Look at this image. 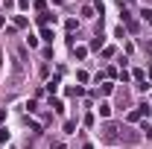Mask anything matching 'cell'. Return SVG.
<instances>
[{"instance_id": "6da1fadb", "label": "cell", "mask_w": 152, "mask_h": 149, "mask_svg": "<svg viewBox=\"0 0 152 149\" xmlns=\"http://www.w3.org/2000/svg\"><path fill=\"white\" fill-rule=\"evenodd\" d=\"M123 137V131H120V126H114V123H108L105 129H102V140L105 143H114V140H120Z\"/></svg>"}, {"instance_id": "7a4b0ae2", "label": "cell", "mask_w": 152, "mask_h": 149, "mask_svg": "<svg viewBox=\"0 0 152 149\" xmlns=\"http://www.w3.org/2000/svg\"><path fill=\"white\" fill-rule=\"evenodd\" d=\"M149 105H146V102H143V105H137V108H134L132 114H129V120H132V123H137V120H143V117H149Z\"/></svg>"}, {"instance_id": "3957f363", "label": "cell", "mask_w": 152, "mask_h": 149, "mask_svg": "<svg viewBox=\"0 0 152 149\" xmlns=\"http://www.w3.org/2000/svg\"><path fill=\"white\" fill-rule=\"evenodd\" d=\"M99 114L108 117V114H111V105H108V102H99Z\"/></svg>"}, {"instance_id": "277c9868", "label": "cell", "mask_w": 152, "mask_h": 149, "mask_svg": "<svg viewBox=\"0 0 152 149\" xmlns=\"http://www.w3.org/2000/svg\"><path fill=\"white\" fill-rule=\"evenodd\" d=\"M73 53H76V58H85L88 56V47H73Z\"/></svg>"}, {"instance_id": "5b68a950", "label": "cell", "mask_w": 152, "mask_h": 149, "mask_svg": "<svg viewBox=\"0 0 152 149\" xmlns=\"http://www.w3.org/2000/svg\"><path fill=\"white\" fill-rule=\"evenodd\" d=\"M56 88H58V76H53V79H50V82H47V91L53 93V91H56Z\"/></svg>"}, {"instance_id": "8992f818", "label": "cell", "mask_w": 152, "mask_h": 149, "mask_svg": "<svg viewBox=\"0 0 152 149\" xmlns=\"http://www.w3.org/2000/svg\"><path fill=\"white\" fill-rule=\"evenodd\" d=\"M41 38H44V41H50V44H53V29H41Z\"/></svg>"}, {"instance_id": "52a82bcc", "label": "cell", "mask_w": 152, "mask_h": 149, "mask_svg": "<svg viewBox=\"0 0 152 149\" xmlns=\"http://www.w3.org/2000/svg\"><path fill=\"white\" fill-rule=\"evenodd\" d=\"M26 23H29V20L23 18V15H18V18H15V26H20V29H23V26H26Z\"/></svg>"}, {"instance_id": "ba28073f", "label": "cell", "mask_w": 152, "mask_h": 149, "mask_svg": "<svg viewBox=\"0 0 152 149\" xmlns=\"http://www.w3.org/2000/svg\"><path fill=\"white\" fill-rule=\"evenodd\" d=\"M82 18H94V9L91 6H82Z\"/></svg>"}, {"instance_id": "9c48e42d", "label": "cell", "mask_w": 152, "mask_h": 149, "mask_svg": "<svg viewBox=\"0 0 152 149\" xmlns=\"http://www.w3.org/2000/svg\"><path fill=\"white\" fill-rule=\"evenodd\" d=\"M140 15H143V18H146V20H149V23H152V9H143Z\"/></svg>"}, {"instance_id": "30bf717a", "label": "cell", "mask_w": 152, "mask_h": 149, "mask_svg": "<svg viewBox=\"0 0 152 149\" xmlns=\"http://www.w3.org/2000/svg\"><path fill=\"white\" fill-rule=\"evenodd\" d=\"M0 140H9V131L3 129V126H0Z\"/></svg>"}, {"instance_id": "8fae6325", "label": "cell", "mask_w": 152, "mask_h": 149, "mask_svg": "<svg viewBox=\"0 0 152 149\" xmlns=\"http://www.w3.org/2000/svg\"><path fill=\"white\" fill-rule=\"evenodd\" d=\"M143 131H146V137H152V126H143Z\"/></svg>"}, {"instance_id": "7c38bea8", "label": "cell", "mask_w": 152, "mask_h": 149, "mask_svg": "<svg viewBox=\"0 0 152 149\" xmlns=\"http://www.w3.org/2000/svg\"><path fill=\"white\" fill-rule=\"evenodd\" d=\"M146 53H152V41H146Z\"/></svg>"}, {"instance_id": "4fadbf2b", "label": "cell", "mask_w": 152, "mask_h": 149, "mask_svg": "<svg viewBox=\"0 0 152 149\" xmlns=\"http://www.w3.org/2000/svg\"><path fill=\"white\" fill-rule=\"evenodd\" d=\"M53 149H64V143H56V146H53Z\"/></svg>"}]
</instances>
